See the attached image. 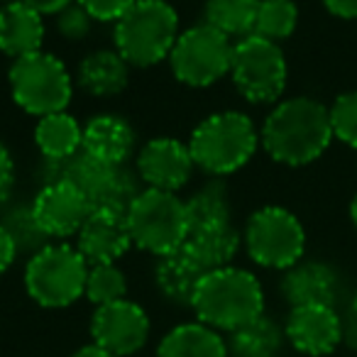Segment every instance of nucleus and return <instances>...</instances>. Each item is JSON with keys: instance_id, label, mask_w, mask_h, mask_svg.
Here are the masks:
<instances>
[{"instance_id": "1", "label": "nucleus", "mask_w": 357, "mask_h": 357, "mask_svg": "<svg viewBox=\"0 0 357 357\" xmlns=\"http://www.w3.org/2000/svg\"><path fill=\"white\" fill-rule=\"evenodd\" d=\"M331 139V110L308 96L279 100L259 132V142L269 157L287 167H306L316 162Z\"/></svg>"}, {"instance_id": "2", "label": "nucleus", "mask_w": 357, "mask_h": 357, "mask_svg": "<svg viewBox=\"0 0 357 357\" xmlns=\"http://www.w3.org/2000/svg\"><path fill=\"white\" fill-rule=\"evenodd\" d=\"M196 318L213 331H238L264 313V291L252 272L240 267H220L201 279L191 298Z\"/></svg>"}, {"instance_id": "3", "label": "nucleus", "mask_w": 357, "mask_h": 357, "mask_svg": "<svg viewBox=\"0 0 357 357\" xmlns=\"http://www.w3.org/2000/svg\"><path fill=\"white\" fill-rule=\"evenodd\" d=\"M259 132L252 118L240 110H223L201 120L189 137L194 164L213 176H225L243 169L255 157Z\"/></svg>"}, {"instance_id": "4", "label": "nucleus", "mask_w": 357, "mask_h": 357, "mask_svg": "<svg viewBox=\"0 0 357 357\" xmlns=\"http://www.w3.org/2000/svg\"><path fill=\"white\" fill-rule=\"evenodd\" d=\"M178 13L167 0H137L115 22V50L130 66L147 69L169 59L178 40Z\"/></svg>"}, {"instance_id": "5", "label": "nucleus", "mask_w": 357, "mask_h": 357, "mask_svg": "<svg viewBox=\"0 0 357 357\" xmlns=\"http://www.w3.org/2000/svg\"><path fill=\"white\" fill-rule=\"evenodd\" d=\"M86 257L79 248L66 243H50L32 255L25 267V289L35 303L45 308H66L86 294L89 277Z\"/></svg>"}, {"instance_id": "6", "label": "nucleus", "mask_w": 357, "mask_h": 357, "mask_svg": "<svg viewBox=\"0 0 357 357\" xmlns=\"http://www.w3.org/2000/svg\"><path fill=\"white\" fill-rule=\"evenodd\" d=\"M132 245L154 257L176 252L189 238L186 204L172 191L142 189L128 211Z\"/></svg>"}, {"instance_id": "7", "label": "nucleus", "mask_w": 357, "mask_h": 357, "mask_svg": "<svg viewBox=\"0 0 357 357\" xmlns=\"http://www.w3.org/2000/svg\"><path fill=\"white\" fill-rule=\"evenodd\" d=\"M13 100L30 115H52L66 110L74 93V81L61 59L50 52H32L13 59L8 71Z\"/></svg>"}, {"instance_id": "8", "label": "nucleus", "mask_w": 357, "mask_h": 357, "mask_svg": "<svg viewBox=\"0 0 357 357\" xmlns=\"http://www.w3.org/2000/svg\"><path fill=\"white\" fill-rule=\"evenodd\" d=\"M230 76L245 100L257 105L277 103L287 89V56L277 42L257 35L240 37L233 47Z\"/></svg>"}, {"instance_id": "9", "label": "nucleus", "mask_w": 357, "mask_h": 357, "mask_svg": "<svg viewBox=\"0 0 357 357\" xmlns=\"http://www.w3.org/2000/svg\"><path fill=\"white\" fill-rule=\"evenodd\" d=\"M250 259L267 269H291L306 250V230L291 211L264 206L255 211L243 233Z\"/></svg>"}, {"instance_id": "10", "label": "nucleus", "mask_w": 357, "mask_h": 357, "mask_svg": "<svg viewBox=\"0 0 357 357\" xmlns=\"http://www.w3.org/2000/svg\"><path fill=\"white\" fill-rule=\"evenodd\" d=\"M233 47L235 42L228 35L211 27L208 22H201L178 35L169 54V66L181 84L206 89L230 74Z\"/></svg>"}, {"instance_id": "11", "label": "nucleus", "mask_w": 357, "mask_h": 357, "mask_svg": "<svg viewBox=\"0 0 357 357\" xmlns=\"http://www.w3.org/2000/svg\"><path fill=\"white\" fill-rule=\"evenodd\" d=\"M91 337L98 347L115 357L139 352L149 340V316L139 303L130 298L98 306L91 318Z\"/></svg>"}, {"instance_id": "12", "label": "nucleus", "mask_w": 357, "mask_h": 357, "mask_svg": "<svg viewBox=\"0 0 357 357\" xmlns=\"http://www.w3.org/2000/svg\"><path fill=\"white\" fill-rule=\"evenodd\" d=\"M91 211V201L66 181H47L32 201V213L50 240L79 235Z\"/></svg>"}, {"instance_id": "13", "label": "nucleus", "mask_w": 357, "mask_h": 357, "mask_svg": "<svg viewBox=\"0 0 357 357\" xmlns=\"http://www.w3.org/2000/svg\"><path fill=\"white\" fill-rule=\"evenodd\" d=\"M194 157L189 144L174 137L149 139L137 154V176L147 189L176 194L194 174Z\"/></svg>"}, {"instance_id": "14", "label": "nucleus", "mask_w": 357, "mask_h": 357, "mask_svg": "<svg viewBox=\"0 0 357 357\" xmlns=\"http://www.w3.org/2000/svg\"><path fill=\"white\" fill-rule=\"evenodd\" d=\"M284 335L298 352L321 357L340 345L342 323L333 306H296L289 313Z\"/></svg>"}, {"instance_id": "15", "label": "nucleus", "mask_w": 357, "mask_h": 357, "mask_svg": "<svg viewBox=\"0 0 357 357\" xmlns=\"http://www.w3.org/2000/svg\"><path fill=\"white\" fill-rule=\"evenodd\" d=\"M132 245L128 218L108 213V211H91L86 223L76 235V248L89 264H115Z\"/></svg>"}, {"instance_id": "16", "label": "nucleus", "mask_w": 357, "mask_h": 357, "mask_svg": "<svg viewBox=\"0 0 357 357\" xmlns=\"http://www.w3.org/2000/svg\"><path fill=\"white\" fill-rule=\"evenodd\" d=\"M282 294L291 308L333 306L337 296V274L326 262H298L284 274Z\"/></svg>"}, {"instance_id": "17", "label": "nucleus", "mask_w": 357, "mask_h": 357, "mask_svg": "<svg viewBox=\"0 0 357 357\" xmlns=\"http://www.w3.org/2000/svg\"><path fill=\"white\" fill-rule=\"evenodd\" d=\"M135 135L132 125L125 118L113 113L96 115L84 125V147L96 159L110 164V167H123L135 152Z\"/></svg>"}, {"instance_id": "18", "label": "nucleus", "mask_w": 357, "mask_h": 357, "mask_svg": "<svg viewBox=\"0 0 357 357\" xmlns=\"http://www.w3.org/2000/svg\"><path fill=\"white\" fill-rule=\"evenodd\" d=\"M45 42V20L40 13L15 0L0 8V52L20 59L42 50Z\"/></svg>"}, {"instance_id": "19", "label": "nucleus", "mask_w": 357, "mask_h": 357, "mask_svg": "<svg viewBox=\"0 0 357 357\" xmlns=\"http://www.w3.org/2000/svg\"><path fill=\"white\" fill-rule=\"evenodd\" d=\"M76 81L93 98H113L128 89L130 64L118 50H96L81 59Z\"/></svg>"}, {"instance_id": "20", "label": "nucleus", "mask_w": 357, "mask_h": 357, "mask_svg": "<svg viewBox=\"0 0 357 357\" xmlns=\"http://www.w3.org/2000/svg\"><path fill=\"white\" fill-rule=\"evenodd\" d=\"M206 274L208 272L184 248H178L176 252L159 257L157 269H154V282L167 301L178 303V306H191V298Z\"/></svg>"}, {"instance_id": "21", "label": "nucleus", "mask_w": 357, "mask_h": 357, "mask_svg": "<svg viewBox=\"0 0 357 357\" xmlns=\"http://www.w3.org/2000/svg\"><path fill=\"white\" fill-rule=\"evenodd\" d=\"M118 167L96 159L93 154H89L86 149H79L74 157L61 159V162H47V181H66L74 189H79L86 199L93 206V199L105 189V184L110 181V176L115 174Z\"/></svg>"}, {"instance_id": "22", "label": "nucleus", "mask_w": 357, "mask_h": 357, "mask_svg": "<svg viewBox=\"0 0 357 357\" xmlns=\"http://www.w3.org/2000/svg\"><path fill=\"white\" fill-rule=\"evenodd\" d=\"M240 245H243L240 230L233 223H223V225H211V228L189 230L184 250L206 272H213V269L228 267L233 262Z\"/></svg>"}, {"instance_id": "23", "label": "nucleus", "mask_w": 357, "mask_h": 357, "mask_svg": "<svg viewBox=\"0 0 357 357\" xmlns=\"http://www.w3.org/2000/svg\"><path fill=\"white\" fill-rule=\"evenodd\" d=\"M154 357H230L228 342L201 321L181 323L159 340Z\"/></svg>"}, {"instance_id": "24", "label": "nucleus", "mask_w": 357, "mask_h": 357, "mask_svg": "<svg viewBox=\"0 0 357 357\" xmlns=\"http://www.w3.org/2000/svg\"><path fill=\"white\" fill-rule=\"evenodd\" d=\"M35 144L45 154L47 162L69 159L84 147V128L66 110L42 115L35 128Z\"/></svg>"}, {"instance_id": "25", "label": "nucleus", "mask_w": 357, "mask_h": 357, "mask_svg": "<svg viewBox=\"0 0 357 357\" xmlns=\"http://www.w3.org/2000/svg\"><path fill=\"white\" fill-rule=\"evenodd\" d=\"M284 342V331L262 313L255 321L230 333L228 352L233 357H277Z\"/></svg>"}, {"instance_id": "26", "label": "nucleus", "mask_w": 357, "mask_h": 357, "mask_svg": "<svg viewBox=\"0 0 357 357\" xmlns=\"http://www.w3.org/2000/svg\"><path fill=\"white\" fill-rule=\"evenodd\" d=\"M259 3L262 0H206L204 22L228 35L230 40L233 37H248L252 35Z\"/></svg>"}, {"instance_id": "27", "label": "nucleus", "mask_w": 357, "mask_h": 357, "mask_svg": "<svg viewBox=\"0 0 357 357\" xmlns=\"http://www.w3.org/2000/svg\"><path fill=\"white\" fill-rule=\"evenodd\" d=\"M184 204H186V215H189V230L233 223L230 220L228 189L220 181H211V184L201 186Z\"/></svg>"}, {"instance_id": "28", "label": "nucleus", "mask_w": 357, "mask_h": 357, "mask_svg": "<svg viewBox=\"0 0 357 357\" xmlns=\"http://www.w3.org/2000/svg\"><path fill=\"white\" fill-rule=\"evenodd\" d=\"M298 25V8L294 0H262L255 17L252 35L269 42H284L294 35Z\"/></svg>"}, {"instance_id": "29", "label": "nucleus", "mask_w": 357, "mask_h": 357, "mask_svg": "<svg viewBox=\"0 0 357 357\" xmlns=\"http://www.w3.org/2000/svg\"><path fill=\"white\" fill-rule=\"evenodd\" d=\"M0 225L13 238L17 255H30L32 257V255H37L42 248L50 245V238H47V233L40 228L35 213H32V206H15V208H10L0 218Z\"/></svg>"}, {"instance_id": "30", "label": "nucleus", "mask_w": 357, "mask_h": 357, "mask_svg": "<svg viewBox=\"0 0 357 357\" xmlns=\"http://www.w3.org/2000/svg\"><path fill=\"white\" fill-rule=\"evenodd\" d=\"M86 298L96 308L128 298V279L118 264H91L86 277Z\"/></svg>"}, {"instance_id": "31", "label": "nucleus", "mask_w": 357, "mask_h": 357, "mask_svg": "<svg viewBox=\"0 0 357 357\" xmlns=\"http://www.w3.org/2000/svg\"><path fill=\"white\" fill-rule=\"evenodd\" d=\"M142 194L137 178L128 172L125 167H118L105 189L93 199V211H108V213L123 215L128 218V211L132 208L135 199Z\"/></svg>"}, {"instance_id": "32", "label": "nucleus", "mask_w": 357, "mask_h": 357, "mask_svg": "<svg viewBox=\"0 0 357 357\" xmlns=\"http://www.w3.org/2000/svg\"><path fill=\"white\" fill-rule=\"evenodd\" d=\"M328 110H331L333 137L345 142L347 147L357 149V91L340 93Z\"/></svg>"}, {"instance_id": "33", "label": "nucleus", "mask_w": 357, "mask_h": 357, "mask_svg": "<svg viewBox=\"0 0 357 357\" xmlns=\"http://www.w3.org/2000/svg\"><path fill=\"white\" fill-rule=\"evenodd\" d=\"M54 20H56V30H59V35L64 37L66 42L86 40V37L91 35V27H93V22H96L79 0H74L71 6H66L61 13H56Z\"/></svg>"}, {"instance_id": "34", "label": "nucleus", "mask_w": 357, "mask_h": 357, "mask_svg": "<svg viewBox=\"0 0 357 357\" xmlns=\"http://www.w3.org/2000/svg\"><path fill=\"white\" fill-rule=\"evenodd\" d=\"M96 22H118L137 0H79Z\"/></svg>"}, {"instance_id": "35", "label": "nucleus", "mask_w": 357, "mask_h": 357, "mask_svg": "<svg viewBox=\"0 0 357 357\" xmlns=\"http://www.w3.org/2000/svg\"><path fill=\"white\" fill-rule=\"evenodd\" d=\"M13 184H15V164H13V157H10V152H8V147L0 142V208L10 199Z\"/></svg>"}, {"instance_id": "36", "label": "nucleus", "mask_w": 357, "mask_h": 357, "mask_svg": "<svg viewBox=\"0 0 357 357\" xmlns=\"http://www.w3.org/2000/svg\"><path fill=\"white\" fill-rule=\"evenodd\" d=\"M15 257H17L15 243H13V238L8 235V230L3 228V225H0V274L8 272V269L13 267Z\"/></svg>"}, {"instance_id": "37", "label": "nucleus", "mask_w": 357, "mask_h": 357, "mask_svg": "<svg viewBox=\"0 0 357 357\" xmlns=\"http://www.w3.org/2000/svg\"><path fill=\"white\" fill-rule=\"evenodd\" d=\"M323 6L340 20H357V0H323Z\"/></svg>"}, {"instance_id": "38", "label": "nucleus", "mask_w": 357, "mask_h": 357, "mask_svg": "<svg viewBox=\"0 0 357 357\" xmlns=\"http://www.w3.org/2000/svg\"><path fill=\"white\" fill-rule=\"evenodd\" d=\"M20 3H25L27 8H32V10L45 17V15H56V13H61L66 6H71L74 0H20Z\"/></svg>"}, {"instance_id": "39", "label": "nucleus", "mask_w": 357, "mask_h": 357, "mask_svg": "<svg viewBox=\"0 0 357 357\" xmlns=\"http://www.w3.org/2000/svg\"><path fill=\"white\" fill-rule=\"evenodd\" d=\"M71 357H115V355H113V352H108V350H103V347H98L96 342H91V345L79 347V350H76Z\"/></svg>"}, {"instance_id": "40", "label": "nucleus", "mask_w": 357, "mask_h": 357, "mask_svg": "<svg viewBox=\"0 0 357 357\" xmlns=\"http://www.w3.org/2000/svg\"><path fill=\"white\" fill-rule=\"evenodd\" d=\"M350 218H352V223H355V228H357V194H355V199H352V204H350Z\"/></svg>"}, {"instance_id": "41", "label": "nucleus", "mask_w": 357, "mask_h": 357, "mask_svg": "<svg viewBox=\"0 0 357 357\" xmlns=\"http://www.w3.org/2000/svg\"><path fill=\"white\" fill-rule=\"evenodd\" d=\"M10 3H15V0H0V8H3V6H10Z\"/></svg>"}, {"instance_id": "42", "label": "nucleus", "mask_w": 357, "mask_h": 357, "mask_svg": "<svg viewBox=\"0 0 357 357\" xmlns=\"http://www.w3.org/2000/svg\"><path fill=\"white\" fill-rule=\"evenodd\" d=\"M352 308H355V313H357V291H355V301H352Z\"/></svg>"}]
</instances>
